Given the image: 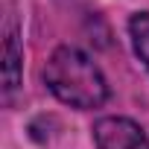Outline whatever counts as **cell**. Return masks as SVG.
I'll use <instances>...</instances> for the list:
<instances>
[{"label": "cell", "mask_w": 149, "mask_h": 149, "mask_svg": "<svg viewBox=\"0 0 149 149\" xmlns=\"http://www.w3.org/2000/svg\"><path fill=\"white\" fill-rule=\"evenodd\" d=\"M21 50H18V29L9 21L3 32V85L6 91H15L21 85Z\"/></svg>", "instance_id": "obj_3"}, {"label": "cell", "mask_w": 149, "mask_h": 149, "mask_svg": "<svg viewBox=\"0 0 149 149\" xmlns=\"http://www.w3.org/2000/svg\"><path fill=\"white\" fill-rule=\"evenodd\" d=\"M44 82L56 100L73 108H100L108 100V82L100 64L79 47L53 50L44 67Z\"/></svg>", "instance_id": "obj_1"}, {"label": "cell", "mask_w": 149, "mask_h": 149, "mask_svg": "<svg viewBox=\"0 0 149 149\" xmlns=\"http://www.w3.org/2000/svg\"><path fill=\"white\" fill-rule=\"evenodd\" d=\"M97 149H149L146 132L129 117H102L94 126Z\"/></svg>", "instance_id": "obj_2"}, {"label": "cell", "mask_w": 149, "mask_h": 149, "mask_svg": "<svg viewBox=\"0 0 149 149\" xmlns=\"http://www.w3.org/2000/svg\"><path fill=\"white\" fill-rule=\"evenodd\" d=\"M129 35H132V44H134L137 58H140V61L146 64V70H149V12L132 15V21H129Z\"/></svg>", "instance_id": "obj_4"}]
</instances>
